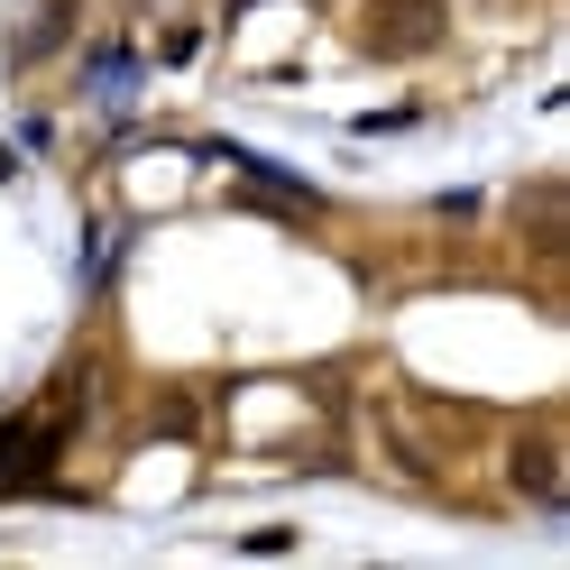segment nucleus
Returning <instances> with one entry per match:
<instances>
[{"label": "nucleus", "mask_w": 570, "mask_h": 570, "mask_svg": "<svg viewBox=\"0 0 570 570\" xmlns=\"http://www.w3.org/2000/svg\"><path fill=\"white\" fill-rule=\"evenodd\" d=\"M65 28H75V10H65V0H56V10H47L38 28H28V56H47V47H65Z\"/></svg>", "instance_id": "7ed1b4c3"}, {"label": "nucleus", "mask_w": 570, "mask_h": 570, "mask_svg": "<svg viewBox=\"0 0 570 570\" xmlns=\"http://www.w3.org/2000/svg\"><path fill=\"white\" fill-rule=\"evenodd\" d=\"M157 56H166V65H194V56H203V28H194V19H185V28H166V47H157Z\"/></svg>", "instance_id": "20e7f679"}, {"label": "nucleus", "mask_w": 570, "mask_h": 570, "mask_svg": "<svg viewBox=\"0 0 570 570\" xmlns=\"http://www.w3.org/2000/svg\"><path fill=\"white\" fill-rule=\"evenodd\" d=\"M360 47L368 56H433L442 47V0H360Z\"/></svg>", "instance_id": "f257e3e1"}, {"label": "nucleus", "mask_w": 570, "mask_h": 570, "mask_svg": "<svg viewBox=\"0 0 570 570\" xmlns=\"http://www.w3.org/2000/svg\"><path fill=\"white\" fill-rule=\"evenodd\" d=\"M515 488L552 507V488H561V479H552V442H515Z\"/></svg>", "instance_id": "f03ea898"}]
</instances>
